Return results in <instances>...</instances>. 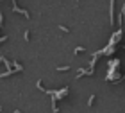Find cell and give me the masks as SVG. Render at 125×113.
Wrapping results in <instances>:
<instances>
[{"mask_svg": "<svg viewBox=\"0 0 125 113\" xmlns=\"http://www.w3.org/2000/svg\"><path fill=\"white\" fill-rule=\"evenodd\" d=\"M93 102H95V95H91V97H89V102H88V104H89V106H91V104H93Z\"/></svg>", "mask_w": 125, "mask_h": 113, "instance_id": "obj_1", "label": "cell"}]
</instances>
